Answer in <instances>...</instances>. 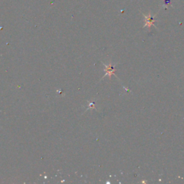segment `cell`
<instances>
[{"mask_svg": "<svg viewBox=\"0 0 184 184\" xmlns=\"http://www.w3.org/2000/svg\"><path fill=\"white\" fill-rule=\"evenodd\" d=\"M104 65L105 66V67H106V69H104V70H105V71H106V74L104 76H109V78H111L112 75H114V72H115V69H114V68L112 67V64H109V66L105 65V64H104Z\"/></svg>", "mask_w": 184, "mask_h": 184, "instance_id": "2", "label": "cell"}, {"mask_svg": "<svg viewBox=\"0 0 184 184\" xmlns=\"http://www.w3.org/2000/svg\"><path fill=\"white\" fill-rule=\"evenodd\" d=\"M144 17L145 19V24L144 27L150 28L152 25H154V22H155V20L154 19V17H151V14H149L147 16L144 14Z\"/></svg>", "mask_w": 184, "mask_h": 184, "instance_id": "1", "label": "cell"}]
</instances>
